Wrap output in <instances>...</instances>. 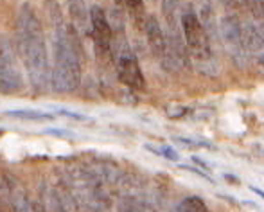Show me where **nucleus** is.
I'll use <instances>...</instances> for the list:
<instances>
[{
  "mask_svg": "<svg viewBox=\"0 0 264 212\" xmlns=\"http://www.w3.org/2000/svg\"><path fill=\"white\" fill-rule=\"evenodd\" d=\"M45 9L52 23V68L50 81L54 90L69 94L81 83V45L74 25L63 22L56 0H45Z\"/></svg>",
  "mask_w": 264,
  "mask_h": 212,
  "instance_id": "1",
  "label": "nucleus"
},
{
  "mask_svg": "<svg viewBox=\"0 0 264 212\" xmlns=\"http://www.w3.org/2000/svg\"><path fill=\"white\" fill-rule=\"evenodd\" d=\"M16 47L22 65L36 92H45L50 83V63L45 33L31 4H23L16 18Z\"/></svg>",
  "mask_w": 264,
  "mask_h": 212,
  "instance_id": "2",
  "label": "nucleus"
},
{
  "mask_svg": "<svg viewBox=\"0 0 264 212\" xmlns=\"http://www.w3.org/2000/svg\"><path fill=\"white\" fill-rule=\"evenodd\" d=\"M182 33H184L185 45H187L191 56L194 58L196 63L207 65L212 61V47H211V36L207 29L201 23L199 16L194 13L191 6L184 9L180 16Z\"/></svg>",
  "mask_w": 264,
  "mask_h": 212,
  "instance_id": "3",
  "label": "nucleus"
},
{
  "mask_svg": "<svg viewBox=\"0 0 264 212\" xmlns=\"http://www.w3.org/2000/svg\"><path fill=\"white\" fill-rule=\"evenodd\" d=\"M23 88V74L13 43L0 34V94H16Z\"/></svg>",
  "mask_w": 264,
  "mask_h": 212,
  "instance_id": "4",
  "label": "nucleus"
},
{
  "mask_svg": "<svg viewBox=\"0 0 264 212\" xmlns=\"http://www.w3.org/2000/svg\"><path fill=\"white\" fill-rule=\"evenodd\" d=\"M88 20H90V34H92L97 54L103 58L110 56L111 47H113V31H111V23L106 13L99 6H92L88 11Z\"/></svg>",
  "mask_w": 264,
  "mask_h": 212,
  "instance_id": "5",
  "label": "nucleus"
},
{
  "mask_svg": "<svg viewBox=\"0 0 264 212\" xmlns=\"http://www.w3.org/2000/svg\"><path fill=\"white\" fill-rule=\"evenodd\" d=\"M223 42L228 49L232 60L238 63V67H245L246 63V49H245V38H243V23L236 16L226 15L221 18L219 23Z\"/></svg>",
  "mask_w": 264,
  "mask_h": 212,
  "instance_id": "6",
  "label": "nucleus"
},
{
  "mask_svg": "<svg viewBox=\"0 0 264 212\" xmlns=\"http://www.w3.org/2000/svg\"><path fill=\"white\" fill-rule=\"evenodd\" d=\"M117 76L121 83L133 90H144L145 88V77L140 70V65L137 61V56L130 49H124L117 56Z\"/></svg>",
  "mask_w": 264,
  "mask_h": 212,
  "instance_id": "7",
  "label": "nucleus"
},
{
  "mask_svg": "<svg viewBox=\"0 0 264 212\" xmlns=\"http://www.w3.org/2000/svg\"><path fill=\"white\" fill-rule=\"evenodd\" d=\"M144 31H145V38H148V43H150L151 52L167 67V61H171L169 45H167V38H165V33L160 27V23H158L157 16L151 15L145 18Z\"/></svg>",
  "mask_w": 264,
  "mask_h": 212,
  "instance_id": "8",
  "label": "nucleus"
},
{
  "mask_svg": "<svg viewBox=\"0 0 264 212\" xmlns=\"http://www.w3.org/2000/svg\"><path fill=\"white\" fill-rule=\"evenodd\" d=\"M243 38H245L246 56L264 70V33L253 22L243 23Z\"/></svg>",
  "mask_w": 264,
  "mask_h": 212,
  "instance_id": "9",
  "label": "nucleus"
},
{
  "mask_svg": "<svg viewBox=\"0 0 264 212\" xmlns=\"http://www.w3.org/2000/svg\"><path fill=\"white\" fill-rule=\"evenodd\" d=\"M6 201H9V205L13 207L15 212H33V205L29 201L23 186L18 180L11 178V176H6Z\"/></svg>",
  "mask_w": 264,
  "mask_h": 212,
  "instance_id": "10",
  "label": "nucleus"
},
{
  "mask_svg": "<svg viewBox=\"0 0 264 212\" xmlns=\"http://www.w3.org/2000/svg\"><path fill=\"white\" fill-rule=\"evenodd\" d=\"M174 212H211L207 203L198 196H189L180 201V205L176 207Z\"/></svg>",
  "mask_w": 264,
  "mask_h": 212,
  "instance_id": "11",
  "label": "nucleus"
},
{
  "mask_svg": "<svg viewBox=\"0 0 264 212\" xmlns=\"http://www.w3.org/2000/svg\"><path fill=\"white\" fill-rule=\"evenodd\" d=\"M70 15L76 25L74 27H84L86 23V8H84V0H69Z\"/></svg>",
  "mask_w": 264,
  "mask_h": 212,
  "instance_id": "12",
  "label": "nucleus"
},
{
  "mask_svg": "<svg viewBox=\"0 0 264 212\" xmlns=\"http://www.w3.org/2000/svg\"><path fill=\"white\" fill-rule=\"evenodd\" d=\"M124 4L135 22L140 23L144 20V0H124Z\"/></svg>",
  "mask_w": 264,
  "mask_h": 212,
  "instance_id": "13",
  "label": "nucleus"
},
{
  "mask_svg": "<svg viewBox=\"0 0 264 212\" xmlns=\"http://www.w3.org/2000/svg\"><path fill=\"white\" fill-rule=\"evenodd\" d=\"M52 210L54 212H74L70 210L69 203H67V194H62V193H54L52 196Z\"/></svg>",
  "mask_w": 264,
  "mask_h": 212,
  "instance_id": "14",
  "label": "nucleus"
},
{
  "mask_svg": "<svg viewBox=\"0 0 264 212\" xmlns=\"http://www.w3.org/2000/svg\"><path fill=\"white\" fill-rule=\"evenodd\" d=\"M9 115H13V117H18V119H33V121H40V119H52V115L38 114V112H22V110L9 112Z\"/></svg>",
  "mask_w": 264,
  "mask_h": 212,
  "instance_id": "15",
  "label": "nucleus"
},
{
  "mask_svg": "<svg viewBox=\"0 0 264 212\" xmlns=\"http://www.w3.org/2000/svg\"><path fill=\"white\" fill-rule=\"evenodd\" d=\"M148 149L155 151L157 155H164L167 160H178V153H176L172 148H169V146H164V148H153V146H148Z\"/></svg>",
  "mask_w": 264,
  "mask_h": 212,
  "instance_id": "16",
  "label": "nucleus"
},
{
  "mask_svg": "<svg viewBox=\"0 0 264 212\" xmlns=\"http://www.w3.org/2000/svg\"><path fill=\"white\" fill-rule=\"evenodd\" d=\"M250 191H252V193H255L257 196H260L264 200V191L262 189H257V187H253V186H250Z\"/></svg>",
  "mask_w": 264,
  "mask_h": 212,
  "instance_id": "17",
  "label": "nucleus"
},
{
  "mask_svg": "<svg viewBox=\"0 0 264 212\" xmlns=\"http://www.w3.org/2000/svg\"><path fill=\"white\" fill-rule=\"evenodd\" d=\"M33 212H45V208H43L40 203H35L33 205Z\"/></svg>",
  "mask_w": 264,
  "mask_h": 212,
  "instance_id": "18",
  "label": "nucleus"
}]
</instances>
